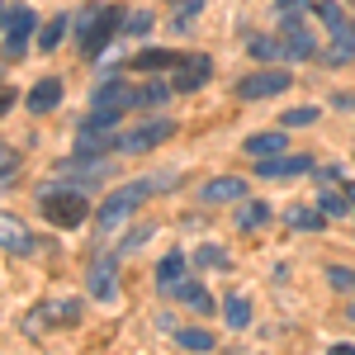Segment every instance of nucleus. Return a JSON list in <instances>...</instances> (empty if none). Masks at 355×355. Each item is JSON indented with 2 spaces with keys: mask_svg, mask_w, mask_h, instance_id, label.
<instances>
[{
  "mask_svg": "<svg viewBox=\"0 0 355 355\" xmlns=\"http://www.w3.org/2000/svg\"><path fill=\"white\" fill-rule=\"evenodd\" d=\"M166 185H175V175H162V180H133V185H119V190H114L110 199L100 204V214H95V218H100V227H119V223L128 218V214H133V209L142 204V199H147V194L166 190Z\"/></svg>",
  "mask_w": 355,
  "mask_h": 355,
  "instance_id": "obj_1",
  "label": "nucleus"
},
{
  "mask_svg": "<svg viewBox=\"0 0 355 355\" xmlns=\"http://www.w3.org/2000/svg\"><path fill=\"white\" fill-rule=\"evenodd\" d=\"M322 62H327V67H346V62H355V28L351 24L331 28V48H327Z\"/></svg>",
  "mask_w": 355,
  "mask_h": 355,
  "instance_id": "obj_10",
  "label": "nucleus"
},
{
  "mask_svg": "<svg viewBox=\"0 0 355 355\" xmlns=\"http://www.w3.org/2000/svg\"><path fill=\"white\" fill-rule=\"evenodd\" d=\"M223 313H227V327L246 331V322H251V308H246V299H242V294H232V299H227V308H223Z\"/></svg>",
  "mask_w": 355,
  "mask_h": 355,
  "instance_id": "obj_26",
  "label": "nucleus"
},
{
  "mask_svg": "<svg viewBox=\"0 0 355 355\" xmlns=\"http://www.w3.org/2000/svg\"><path fill=\"white\" fill-rule=\"evenodd\" d=\"M119 114H123V110H90L81 119V133H105V128L119 123Z\"/></svg>",
  "mask_w": 355,
  "mask_h": 355,
  "instance_id": "obj_23",
  "label": "nucleus"
},
{
  "mask_svg": "<svg viewBox=\"0 0 355 355\" xmlns=\"http://www.w3.org/2000/svg\"><path fill=\"white\" fill-rule=\"evenodd\" d=\"M90 100H95V110H123V105H133V90H128L123 81H114V76H110V81L100 85Z\"/></svg>",
  "mask_w": 355,
  "mask_h": 355,
  "instance_id": "obj_13",
  "label": "nucleus"
},
{
  "mask_svg": "<svg viewBox=\"0 0 355 355\" xmlns=\"http://www.w3.org/2000/svg\"><path fill=\"white\" fill-rule=\"evenodd\" d=\"M270 223V204H261V199H251L242 214H237V227L242 232H256V227H266Z\"/></svg>",
  "mask_w": 355,
  "mask_h": 355,
  "instance_id": "obj_20",
  "label": "nucleus"
},
{
  "mask_svg": "<svg viewBox=\"0 0 355 355\" xmlns=\"http://www.w3.org/2000/svg\"><path fill=\"white\" fill-rule=\"evenodd\" d=\"M110 147H119V137H105V133H81V142H76V157H100V152H110Z\"/></svg>",
  "mask_w": 355,
  "mask_h": 355,
  "instance_id": "obj_22",
  "label": "nucleus"
},
{
  "mask_svg": "<svg viewBox=\"0 0 355 355\" xmlns=\"http://www.w3.org/2000/svg\"><path fill=\"white\" fill-rule=\"evenodd\" d=\"M175 341L185 351H214V331H204V327H175Z\"/></svg>",
  "mask_w": 355,
  "mask_h": 355,
  "instance_id": "obj_21",
  "label": "nucleus"
},
{
  "mask_svg": "<svg viewBox=\"0 0 355 355\" xmlns=\"http://www.w3.org/2000/svg\"><path fill=\"white\" fill-rule=\"evenodd\" d=\"M123 10L119 5H105V10H90L85 15V24H81V53L85 57H95V53H105V43H110L114 33L123 28Z\"/></svg>",
  "mask_w": 355,
  "mask_h": 355,
  "instance_id": "obj_3",
  "label": "nucleus"
},
{
  "mask_svg": "<svg viewBox=\"0 0 355 355\" xmlns=\"http://www.w3.org/2000/svg\"><path fill=\"white\" fill-rule=\"evenodd\" d=\"M194 19H199V0H190V5L180 10V19H175V28H194Z\"/></svg>",
  "mask_w": 355,
  "mask_h": 355,
  "instance_id": "obj_35",
  "label": "nucleus"
},
{
  "mask_svg": "<svg viewBox=\"0 0 355 355\" xmlns=\"http://www.w3.org/2000/svg\"><path fill=\"white\" fill-rule=\"evenodd\" d=\"M171 5H175V0H171Z\"/></svg>",
  "mask_w": 355,
  "mask_h": 355,
  "instance_id": "obj_41",
  "label": "nucleus"
},
{
  "mask_svg": "<svg viewBox=\"0 0 355 355\" xmlns=\"http://www.w3.org/2000/svg\"><path fill=\"white\" fill-rule=\"evenodd\" d=\"M123 28H128V33H137V38H142V33H147V28H152V15H147V10H137V15H133V19H128V24H123Z\"/></svg>",
  "mask_w": 355,
  "mask_h": 355,
  "instance_id": "obj_34",
  "label": "nucleus"
},
{
  "mask_svg": "<svg viewBox=\"0 0 355 355\" xmlns=\"http://www.w3.org/2000/svg\"><path fill=\"white\" fill-rule=\"evenodd\" d=\"M90 294H95V299H114V294H119V261H114V256H100V261L90 266Z\"/></svg>",
  "mask_w": 355,
  "mask_h": 355,
  "instance_id": "obj_9",
  "label": "nucleus"
},
{
  "mask_svg": "<svg viewBox=\"0 0 355 355\" xmlns=\"http://www.w3.org/2000/svg\"><path fill=\"white\" fill-rule=\"evenodd\" d=\"M180 275H185V256H180V251H171L162 266H157V279L171 289V284H180Z\"/></svg>",
  "mask_w": 355,
  "mask_h": 355,
  "instance_id": "obj_24",
  "label": "nucleus"
},
{
  "mask_svg": "<svg viewBox=\"0 0 355 355\" xmlns=\"http://www.w3.org/2000/svg\"><path fill=\"white\" fill-rule=\"evenodd\" d=\"M318 15L327 19V28H341V5H336V0H322V5H318Z\"/></svg>",
  "mask_w": 355,
  "mask_h": 355,
  "instance_id": "obj_33",
  "label": "nucleus"
},
{
  "mask_svg": "<svg viewBox=\"0 0 355 355\" xmlns=\"http://www.w3.org/2000/svg\"><path fill=\"white\" fill-rule=\"evenodd\" d=\"M275 5H279V10H299L303 0H275Z\"/></svg>",
  "mask_w": 355,
  "mask_h": 355,
  "instance_id": "obj_38",
  "label": "nucleus"
},
{
  "mask_svg": "<svg viewBox=\"0 0 355 355\" xmlns=\"http://www.w3.org/2000/svg\"><path fill=\"white\" fill-rule=\"evenodd\" d=\"M284 218L294 223V227H299V232H318V227H322V214H308V209H289V214H284Z\"/></svg>",
  "mask_w": 355,
  "mask_h": 355,
  "instance_id": "obj_28",
  "label": "nucleus"
},
{
  "mask_svg": "<svg viewBox=\"0 0 355 355\" xmlns=\"http://www.w3.org/2000/svg\"><path fill=\"white\" fill-rule=\"evenodd\" d=\"M194 261H199V266H214V270H223V266H227V256H223V246H204V251H199Z\"/></svg>",
  "mask_w": 355,
  "mask_h": 355,
  "instance_id": "obj_31",
  "label": "nucleus"
},
{
  "mask_svg": "<svg viewBox=\"0 0 355 355\" xmlns=\"http://www.w3.org/2000/svg\"><path fill=\"white\" fill-rule=\"evenodd\" d=\"M38 209H43V218L53 223V227H81V218L90 214L85 194L81 190H62V185H48V190L38 194Z\"/></svg>",
  "mask_w": 355,
  "mask_h": 355,
  "instance_id": "obj_2",
  "label": "nucleus"
},
{
  "mask_svg": "<svg viewBox=\"0 0 355 355\" xmlns=\"http://www.w3.org/2000/svg\"><path fill=\"white\" fill-rule=\"evenodd\" d=\"M351 322H355V303H351Z\"/></svg>",
  "mask_w": 355,
  "mask_h": 355,
  "instance_id": "obj_39",
  "label": "nucleus"
},
{
  "mask_svg": "<svg viewBox=\"0 0 355 355\" xmlns=\"http://www.w3.org/2000/svg\"><path fill=\"white\" fill-rule=\"evenodd\" d=\"M284 90H289V71H256V76L237 81L242 100H266V95H284Z\"/></svg>",
  "mask_w": 355,
  "mask_h": 355,
  "instance_id": "obj_6",
  "label": "nucleus"
},
{
  "mask_svg": "<svg viewBox=\"0 0 355 355\" xmlns=\"http://www.w3.org/2000/svg\"><path fill=\"white\" fill-rule=\"evenodd\" d=\"M133 67H137V71H166V67L175 71V67H185V57H180V53H162V48H147V53L133 57Z\"/></svg>",
  "mask_w": 355,
  "mask_h": 355,
  "instance_id": "obj_15",
  "label": "nucleus"
},
{
  "mask_svg": "<svg viewBox=\"0 0 355 355\" xmlns=\"http://www.w3.org/2000/svg\"><path fill=\"white\" fill-rule=\"evenodd\" d=\"M62 105V81L57 76H43V81L28 90V110L33 114H48V110H57Z\"/></svg>",
  "mask_w": 355,
  "mask_h": 355,
  "instance_id": "obj_11",
  "label": "nucleus"
},
{
  "mask_svg": "<svg viewBox=\"0 0 355 355\" xmlns=\"http://www.w3.org/2000/svg\"><path fill=\"white\" fill-rule=\"evenodd\" d=\"M327 355H355V346H346V341H336V346H331Z\"/></svg>",
  "mask_w": 355,
  "mask_h": 355,
  "instance_id": "obj_37",
  "label": "nucleus"
},
{
  "mask_svg": "<svg viewBox=\"0 0 355 355\" xmlns=\"http://www.w3.org/2000/svg\"><path fill=\"white\" fill-rule=\"evenodd\" d=\"M313 171V157H261L256 162V175L261 180H289V175H308Z\"/></svg>",
  "mask_w": 355,
  "mask_h": 355,
  "instance_id": "obj_7",
  "label": "nucleus"
},
{
  "mask_svg": "<svg viewBox=\"0 0 355 355\" xmlns=\"http://www.w3.org/2000/svg\"><path fill=\"white\" fill-rule=\"evenodd\" d=\"M327 284H331V289H341V294H355V270L331 266V270H327Z\"/></svg>",
  "mask_w": 355,
  "mask_h": 355,
  "instance_id": "obj_29",
  "label": "nucleus"
},
{
  "mask_svg": "<svg viewBox=\"0 0 355 355\" xmlns=\"http://www.w3.org/2000/svg\"><path fill=\"white\" fill-rule=\"evenodd\" d=\"M251 53L256 57H275V53H284V48H275L270 38H251Z\"/></svg>",
  "mask_w": 355,
  "mask_h": 355,
  "instance_id": "obj_36",
  "label": "nucleus"
},
{
  "mask_svg": "<svg viewBox=\"0 0 355 355\" xmlns=\"http://www.w3.org/2000/svg\"><path fill=\"white\" fill-rule=\"evenodd\" d=\"M204 76H209V57H185V71H180L171 85H175V90H194Z\"/></svg>",
  "mask_w": 355,
  "mask_h": 355,
  "instance_id": "obj_18",
  "label": "nucleus"
},
{
  "mask_svg": "<svg viewBox=\"0 0 355 355\" xmlns=\"http://www.w3.org/2000/svg\"><path fill=\"white\" fill-rule=\"evenodd\" d=\"M351 204H355V194H351Z\"/></svg>",
  "mask_w": 355,
  "mask_h": 355,
  "instance_id": "obj_40",
  "label": "nucleus"
},
{
  "mask_svg": "<svg viewBox=\"0 0 355 355\" xmlns=\"http://www.w3.org/2000/svg\"><path fill=\"white\" fill-rule=\"evenodd\" d=\"M166 294H175V299H185V303L194 308V313H214V299H209V294H204L199 284H190V279H180V284H171Z\"/></svg>",
  "mask_w": 355,
  "mask_h": 355,
  "instance_id": "obj_16",
  "label": "nucleus"
},
{
  "mask_svg": "<svg viewBox=\"0 0 355 355\" xmlns=\"http://www.w3.org/2000/svg\"><path fill=\"white\" fill-rule=\"evenodd\" d=\"M279 48H284V57H294V62H303V57L318 53V43H313L308 24L299 19V10H284V24H279Z\"/></svg>",
  "mask_w": 355,
  "mask_h": 355,
  "instance_id": "obj_5",
  "label": "nucleus"
},
{
  "mask_svg": "<svg viewBox=\"0 0 355 355\" xmlns=\"http://www.w3.org/2000/svg\"><path fill=\"white\" fill-rule=\"evenodd\" d=\"M0 237H5V251H10V256H24V251H28V232L15 223V214L0 218Z\"/></svg>",
  "mask_w": 355,
  "mask_h": 355,
  "instance_id": "obj_17",
  "label": "nucleus"
},
{
  "mask_svg": "<svg viewBox=\"0 0 355 355\" xmlns=\"http://www.w3.org/2000/svg\"><path fill=\"white\" fill-rule=\"evenodd\" d=\"M313 119H318V110H284V128H303Z\"/></svg>",
  "mask_w": 355,
  "mask_h": 355,
  "instance_id": "obj_32",
  "label": "nucleus"
},
{
  "mask_svg": "<svg viewBox=\"0 0 355 355\" xmlns=\"http://www.w3.org/2000/svg\"><path fill=\"white\" fill-rule=\"evenodd\" d=\"M199 194H204V204H227V199H242L246 194V180L242 175H223V180H209Z\"/></svg>",
  "mask_w": 355,
  "mask_h": 355,
  "instance_id": "obj_12",
  "label": "nucleus"
},
{
  "mask_svg": "<svg viewBox=\"0 0 355 355\" xmlns=\"http://www.w3.org/2000/svg\"><path fill=\"white\" fill-rule=\"evenodd\" d=\"M62 38H67V19L57 15L53 24H43V33H38V48H43V53H57V43H62Z\"/></svg>",
  "mask_w": 355,
  "mask_h": 355,
  "instance_id": "obj_25",
  "label": "nucleus"
},
{
  "mask_svg": "<svg viewBox=\"0 0 355 355\" xmlns=\"http://www.w3.org/2000/svg\"><path fill=\"white\" fill-rule=\"evenodd\" d=\"M28 33H33V10L28 5H5V62H19L28 48Z\"/></svg>",
  "mask_w": 355,
  "mask_h": 355,
  "instance_id": "obj_4",
  "label": "nucleus"
},
{
  "mask_svg": "<svg viewBox=\"0 0 355 355\" xmlns=\"http://www.w3.org/2000/svg\"><path fill=\"white\" fill-rule=\"evenodd\" d=\"M166 95H171V85H166V81H147L142 90H133V105H162Z\"/></svg>",
  "mask_w": 355,
  "mask_h": 355,
  "instance_id": "obj_27",
  "label": "nucleus"
},
{
  "mask_svg": "<svg viewBox=\"0 0 355 355\" xmlns=\"http://www.w3.org/2000/svg\"><path fill=\"white\" fill-rule=\"evenodd\" d=\"M318 199H322V214H351V209H355L351 199H346V194L336 190L331 171H327V175H318Z\"/></svg>",
  "mask_w": 355,
  "mask_h": 355,
  "instance_id": "obj_14",
  "label": "nucleus"
},
{
  "mask_svg": "<svg viewBox=\"0 0 355 355\" xmlns=\"http://www.w3.org/2000/svg\"><path fill=\"white\" fill-rule=\"evenodd\" d=\"M162 137H171V119H157V123H147V128L123 133V137H119V152H152Z\"/></svg>",
  "mask_w": 355,
  "mask_h": 355,
  "instance_id": "obj_8",
  "label": "nucleus"
},
{
  "mask_svg": "<svg viewBox=\"0 0 355 355\" xmlns=\"http://www.w3.org/2000/svg\"><path fill=\"white\" fill-rule=\"evenodd\" d=\"M15 171H19V157H15V147H5V152H0V185H5V190L15 185Z\"/></svg>",
  "mask_w": 355,
  "mask_h": 355,
  "instance_id": "obj_30",
  "label": "nucleus"
},
{
  "mask_svg": "<svg viewBox=\"0 0 355 355\" xmlns=\"http://www.w3.org/2000/svg\"><path fill=\"white\" fill-rule=\"evenodd\" d=\"M246 152L261 162V157H279L284 152V137L279 133H256V137H246Z\"/></svg>",
  "mask_w": 355,
  "mask_h": 355,
  "instance_id": "obj_19",
  "label": "nucleus"
}]
</instances>
